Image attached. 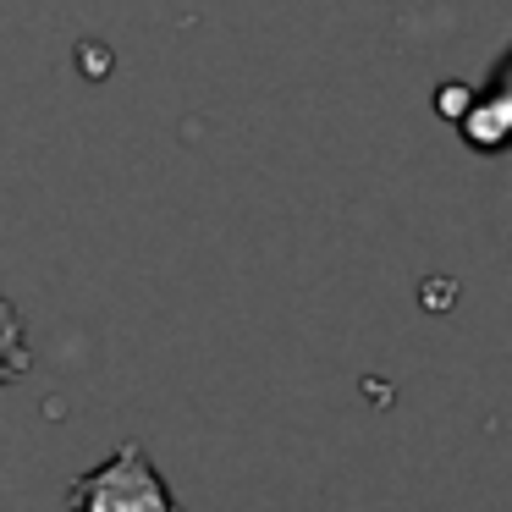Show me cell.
Listing matches in <instances>:
<instances>
[{
  "label": "cell",
  "mask_w": 512,
  "mask_h": 512,
  "mask_svg": "<svg viewBox=\"0 0 512 512\" xmlns=\"http://www.w3.org/2000/svg\"><path fill=\"white\" fill-rule=\"evenodd\" d=\"M28 369H34V347L23 336V314H17L12 298H0V386L28 375Z\"/></svg>",
  "instance_id": "3957f363"
},
{
  "label": "cell",
  "mask_w": 512,
  "mask_h": 512,
  "mask_svg": "<svg viewBox=\"0 0 512 512\" xmlns=\"http://www.w3.org/2000/svg\"><path fill=\"white\" fill-rule=\"evenodd\" d=\"M468 94H474V89H457V83H446V89H441V111H446V116H463V100H468Z\"/></svg>",
  "instance_id": "277c9868"
},
{
  "label": "cell",
  "mask_w": 512,
  "mask_h": 512,
  "mask_svg": "<svg viewBox=\"0 0 512 512\" xmlns=\"http://www.w3.org/2000/svg\"><path fill=\"white\" fill-rule=\"evenodd\" d=\"M67 512H188L138 441H122L100 468L72 479Z\"/></svg>",
  "instance_id": "6da1fadb"
},
{
  "label": "cell",
  "mask_w": 512,
  "mask_h": 512,
  "mask_svg": "<svg viewBox=\"0 0 512 512\" xmlns=\"http://www.w3.org/2000/svg\"><path fill=\"white\" fill-rule=\"evenodd\" d=\"M457 122H463V138H468V144L485 149V155H496V149L507 144V89L496 83L485 100L474 94V100H468V111L457 116Z\"/></svg>",
  "instance_id": "7a4b0ae2"
}]
</instances>
